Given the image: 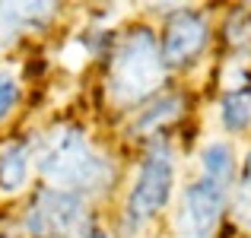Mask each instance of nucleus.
I'll use <instances>...</instances> for the list:
<instances>
[{"label":"nucleus","mask_w":251,"mask_h":238,"mask_svg":"<svg viewBox=\"0 0 251 238\" xmlns=\"http://www.w3.org/2000/svg\"><path fill=\"white\" fill-rule=\"evenodd\" d=\"M220 124L226 134L251 130V92H226L220 98Z\"/></svg>","instance_id":"obj_11"},{"label":"nucleus","mask_w":251,"mask_h":238,"mask_svg":"<svg viewBox=\"0 0 251 238\" xmlns=\"http://www.w3.org/2000/svg\"><path fill=\"white\" fill-rule=\"evenodd\" d=\"M0 238H13V235H10V232H0Z\"/></svg>","instance_id":"obj_16"},{"label":"nucleus","mask_w":251,"mask_h":238,"mask_svg":"<svg viewBox=\"0 0 251 238\" xmlns=\"http://www.w3.org/2000/svg\"><path fill=\"white\" fill-rule=\"evenodd\" d=\"M184 105H188V102H184L181 92L156 95L153 102H150L147 108L134 118L130 130H134V134H140V137H159V130L166 127V124H175L178 118L184 115Z\"/></svg>","instance_id":"obj_9"},{"label":"nucleus","mask_w":251,"mask_h":238,"mask_svg":"<svg viewBox=\"0 0 251 238\" xmlns=\"http://www.w3.org/2000/svg\"><path fill=\"white\" fill-rule=\"evenodd\" d=\"M232 216L245 232H251V146L245 153V162H242L239 181L232 188Z\"/></svg>","instance_id":"obj_12"},{"label":"nucleus","mask_w":251,"mask_h":238,"mask_svg":"<svg viewBox=\"0 0 251 238\" xmlns=\"http://www.w3.org/2000/svg\"><path fill=\"white\" fill-rule=\"evenodd\" d=\"M166 61L153 29L134 25L118 38L115 51L108 57V76H105V92H108L115 108H134V105L153 98L166 83Z\"/></svg>","instance_id":"obj_2"},{"label":"nucleus","mask_w":251,"mask_h":238,"mask_svg":"<svg viewBox=\"0 0 251 238\" xmlns=\"http://www.w3.org/2000/svg\"><path fill=\"white\" fill-rule=\"evenodd\" d=\"M226 42L235 54L251 57V6H235L226 19Z\"/></svg>","instance_id":"obj_13"},{"label":"nucleus","mask_w":251,"mask_h":238,"mask_svg":"<svg viewBox=\"0 0 251 238\" xmlns=\"http://www.w3.org/2000/svg\"><path fill=\"white\" fill-rule=\"evenodd\" d=\"M89 238H111V235H108V232H102V229H96V232H92Z\"/></svg>","instance_id":"obj_15"},{"label":"nucleus","mask_w":251,"mask_h":238,"mask_svg":"<svg viewBox=\"0 0 251 238\" xmlns=\"http://www.w3.org/2000/svg\"><path fill=\"white\" fill-rule=\"evenodd\" d=\"M172 190H175V149L169 140L156 137L143 156L140 168H137L127 200H124V216H121L124 235L143 232L166 210V203L172 200Z\"/></svg>","instance_id":"obj_3"},{"label":"nucleus","mask_w":251,"mask_h":238,"mask_svg":"<svg viewBox=\"0 0 251 238\" xmlns=\"http://www.w3.org/2000/svg\"><path fill=\"white\" fill-rule=\"evenodd\" d=\"M57 3H0V48L16 42L23 32H38L54 23Z\"/></svg>","instance_id":"obj_7"},{"label":"nucleus","mask_w":251,"mask_h":238,"mask_svg":"<svg viewBox=\"0 0 251 238\" xmlns=\"http://www.w3.org/2000/svg\"><path fill=\"white\" fill-rule=\"evenodd\" d=\"M32 162H35V149L29 140L6 143L0 149V194H19L29 184Z\"/></svg>","instance_id":"obj_8"},{"label":"nucleus","mask_w":251,"mask_h":238,"mask_svg":"<svg viewBox=\"0 0 251 238\" xmlns=\"http://www.w3.org/2000/svg\"><path fill=\"white\" fill-rule=\"evenodd\" d=\"M16 105H19V79L13 70L0 67V121H6Z\"/></svg>","instance_id":"obj_14"},{"label":"nucleus","mask_w":251,"mask_h":238,"mask_svg":"<svg viewBox=\"0 0 251 238\" xmlns=\"http://www.w3.org/2000/svg\"><path fill=\"white\" fill-rule=\"evenodd\" d=\"M42 178L57 190L74 194H105L115 184V162L92 146L80 124H57L42 137L35 153Z\"/></svg>","instance_id":"obj_1"},{"label":"nucleus","mask_w":251,"mask_h":238,"mask_svg":"<svg viewBox=\"0 0 251 238\" xmlns=\"http://www.w3.org/2000/svg\"><path fill=\"white\" fill-rule=\"evenodd\" d=\"M210 35H213V29H210L207 13L194 10V6H178V13L169 16L159 42L166 67H188L191 61H197L207 51Z\"/></svg>","instance_id":"obj_6"},{"label":"nucleus","mask_w":251,"mask_h":238,"mask_svg":"<svg viewBox=\"0 0 251 238\" xmlns=\"http://www.w3.org/2000/svg\"><path fill=\"white\" fill-rule=\"evenodd\" d=\"M201 175L210 178V181L223 184V188L232 190V181H235V153H232V143L226 140H210L201 146Z\"/></svg>","instance_id":"obj_10"},{"label":"nucleus","mask_w":251,"mask_h":238,"mask_svg":"<svg viewBox=\"0 0 251 238\" xmlns=\"http://www.w3.org/2000/svg\"><path fill=\"white\" fill-rule=\"evenodd\" d=\"M25 232L35 238H89L96 226L83 194L42 188L25 210Z\"/></svg>","instance_id":"obj_4"},{"label":"nucleus","mask_w":251,"mask_h":238,"mask_svg":"<svg viewBox=\"0 0 251 238\" xmlns=\"http://www.w3.org/2000/svg\"><path fill=\"white\" fill-rule=\"evenodd\" d=\"M226 207H229V188L201 175L181 190L175 232L181 238H213L223 216H226Z\"/></svg>","instance_id":"obj_5"}]
</instances>
